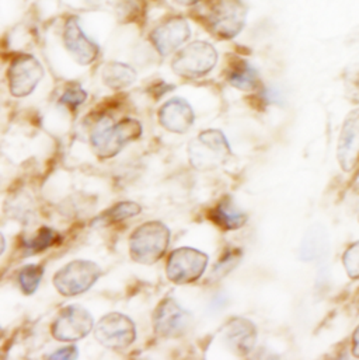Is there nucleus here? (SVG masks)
<instances>
[{
  "label": "nucleus",
  "mask_w": 359,
  "mask_h": 360,
  "mask_svg": "<svg viewBox=\"0 0 359 360\" xmlns=\"http://www.w3.org/2000/svg\"><path fill=\"white\" fill-rule=\"evenodd\" d=\"M142 135V125L139 121L125 118L113 125L110 118H103L97 122L90 135V145L93 152L100 159L115 158L130 142L137 141Z\"/></svg>",
  "instance_id": "f257e3e1"
},
{
  "label": "nucleus",
  "mask_w": 359,
  "mask_h": 360,
  "mask_svg": "<svg viewBox=\"0 0 359 360\" xmlns=\"http://www.w3.org/2000/svg\"><path fill=\"white\" fill-rule=\"evenodd\" d=\"M230 158V143L219 129L202 131L188 143L189 165L198 172L216 170L226 165Z\"/></svg>",
  "instance_id": "f03ea898"
},
{
  "label": "nucleus",
  "mask_w": 359,
  "mask_h": 360,
  "mask_svg": "<svg viewBox=\"0 0 359 360\" xmlns=\"http://www.w3.org/2000/svg\"><path fill=\"white\" fill-rule=\"evenodd\" d=\"M170 229L162 221H148L137 227L130 237L131 258L142 265L156 264L168 251Z\"/></svg>",
  "instance_id": "7ed1b4c3"
},
{
  "label": "nucleus",
  "mask_w": 359,
  "mask_h": 360,
  "mask_svg": "<svg viewBox=\"0 0 359 360\" xmlns=\"http://www.w3.org/2000/svg\"><path fill=\"white\" fill-rule=\"evenodd\" d=\"M247 8L241 0H213L203 20L206 27L219 38H234L244 27Z\"/></svg>",
  "instance_id": "20e7f679"
},
{
  "label": "nucleus",
  "mask_w": 359,
  "mask_h": 360,
  "mask_svg": "<svg viewBox=\"0 0 359 360\" xmlns=\"http://www.w3.org/2000/svg\"><path fill=\"white\" fill-rule=\"evenodd\" d=\"M101 276V268L86 259H76L66 264L53 275V286L66 297L86 293Z\"/></svg>",
  "instance_id": "39448f33"
},
{
  "label": "nucleus",
  "mask_w": 359,
  "mask_h": 360,
  "mask_svg": "<svg viewBox=\"0 0 359 360\" xmlns=\"http://www.w3.org/2000/svg\"><path fill=\"white\" fill-rule=\"evenodd\" d=\"M218 63L216 49L205 41H194L176 53L172 68L184 79H199L206 76Z\"/></svg>",
  "instance_id": "423d86ee"
},
{
  "label": "nucleus",
  "mask_w": 359,
  "mask_h": 360,
  "mask_svg": "<svg viewBox=\"0 0 359 360\" xmlns=\"http://www.w3.org/2000/svg\"><path fill=\"white\" fill-rule=\"evenodd\" d=\"M94 335L104 348L111 351H122L135 342L137 327L128 316L121 313H110L99 321Z\"/></svg>",
  "instance_id": "0eeeda50"
},
{
  "label": "nucleus",
  "mask_w": 359,
  "mask_h": 360,
  "mask_svg": "<svg viewBox=\"0 0 359 360\" xmlns=\"http://www.w3.org/2000/svg\"><path fill=\"white\" fill-rule=\"evenodd\" d=\"M208 261L205 252L191 247H181L169 255L166 275L176 285L194 283L203 275Z\"/></svg>",
  "instance_id": "6e6552de"
},
{
  "label": "nucleus",
  "mask_w": 359,
  "mask_h": 360,
  "mask_svg": "<svg viewBox=\"0 0 359 360\" xmlns=\"http://www.w3.org/2000/svg\"><path fill=\"white\" fill-rule=\"evenodd\" d=\"M94 327L92 314L80 306H68L62 309L52 323L51 333L56 341L76 342L90 334Z\"/></svg>",
  "instance_id": "1a4fd4ad"
},
{
  "label": "nucleus",
  "mask_w": 359,
  "mask_h": 360,
  "mask_svg": "<svg viewBox=\"0 0 359 360\" xmlns=\"http://www.w3.org/2000/svg\"><path fill=\"white\" fill-rule=\"evenodd\" d=\"M191 324V313L173 297L162 300L153 313L155 333L162 338H180L189 330Z\"/></svg>",
  "instance_id": "9d476101"
},
{
  "label": "nucleus",
  "mask_w": 359,
  "mask_h": 360,
  "mask_svg": "<svg viewBox=\"0 0 359 360\" xmlns=\"http://www.w3.org/2000/svg\"><path fill=\"white\" fill-rule=\"evenodd\" d=\"M7 77L10 93L14 97H27L35 90L44 77V69L32 55H20L13 59Z\"/></svg>",
  "instance_id": "9b49d317"
},
{
  "label": "nucleus",
  "mask_w": 359,
  "mask_h": 360,
  "mask_svg": "<svg viewBox=\"0 0 359 360\" xmlns=\"http://www.w3.org/2000/svg\"><path fill=\"white\" fill-rule=\"evenodd\" d=\"M191 37V28L184 17L172 15L162 21L151 34V41L162 56L180 49Z\"/></svg>",
  "instance_id": "f8f14e48"
},
{
  "label": "nucleus",
  "mask_w": 359,
  "mask_h": 360,
  "mask_svg": "<svg viewBox=\"0 0 359 360\" xmlns=\"http://www.w3.org/2000/svg\"><path fill=\"white\" fill-rule=\"evenodd\" d=\"M257 327L243 317L230 319L222 328L223 344L237 356H247L257 342Z\"/></svg>",
  "instance_id": "ddd939ff"
},
{
  "label": "nucleus",
  "mask_w": 359,
  "mask_h": 360,
  "mask_svg": "<svg viewBox=\"0 0 359 360\" xmlns=\"http://www.w3.org/2000/svg\"><path fill=\"white\" fill-rule=\"evenodd\" d=\"M337 159L340 167L347 173L353 172L358 163L359 110L351 111L343 124L337 145Z\"/></svg>",
  "instance_id": "4468645a"
},
{
  "label": "nucleus",
  "mask_w": 359,
  "mask_h": 360,
  "mask_svg": "<svg viewBox=\"0 0 359 360\" xmlns=\"http://www.w3.org/2000/svg\"><path fill=\"white\" fill-rule=\"evenodd\" d=\"M63 42L69 53L80 65H90L99 56V46L84 34L76 17H70L66 21Z\"/></svg>",
  "instance_id": "2eb2a0df"
},
{
  "label": "nucleus",
  "mask_w": 359,
  "mask_h": 360,
  "mask_svg": "<svg viewBox=\"0 0 359 360\" xmlns=\"http://www.w3.org/2000/svg\"><path fill=\"white\" fill-rule=\"evenodd\" d=\"M160 125L173 134H185L195 121L192 107L184 98H172L159 110Z\"/></svg>",
  "instance_id": "dca6fc26"
},
{
  "label": "nucleus",
  "mask_w": 359,
  "mask_h": 360,
  "mask_svg": "<svg viewBox=\"0 0 359 360\" xmlns=\"http://www.w3.org/2000/svg\"><path fill=\"white\" fill-rule=\"evenodd\" d=\"M226 79L230 86L243 91H253L260 86V76L257 70L250 66L248 62L239 58L230 62L226 72Z\"/></svg>",
  "instance_id": "f3484780"
},
{
  "label": "nucleus",
  "mask_w": 359,
  "mask_h": 360,
  "mask_svg": "<svg viewBox=\"0 0 359 360\" xmlns=\"http://www.w3.org/2000/svg\"><path fill=\"white\" fill-rule=\"evenodd\" d=\"M327 247H329V238L325 227L320 224L312 226L302 240L299 257L302 261H306V262L316 261L325 255V252L327 251Z\"/></svg>",
  "instance_id": "a211bd4d"
},
{
  "label": "nucleus",
  "mask_w": 359,
  "mask_h": 360,
  "mask_svg": "<svg viewBox=\"0 0 359 360\" xmlns=\"http://www.w3.org/2000/svg\"><path fill=\"white\" fill-rule=\"evenodd\" d=\"M209 219L223 230H237L247 223L248 216L244 212L236 209L232 202L222 200L210 210Z\"/></svg>",
  "instance_id": "6ab92c4d"
},
{
  "label": "nucleus",
  "mask_w": 359,
  "mask_h": 360,
  "mask_svg": "<svg viewBox=\"0 0 359 360\" xmlns=\"http://www.w3.org/2000/svg\"><path fill=\"white\" fill-rule=\"evenodd\" d=\"M101 77L106 86L113 90H122L130 87L137 80V72L127 63L110 62L103 68Z\"/></svg>",
  "instance_id": "aec40b11"
},
{
  "label": "nucleus",
  "mask_w": 359,
  "mask_h": 360,
  "mask_svg": "<svg viewBox=\"0 0 359 360\" xmlns=\"http://www.w3.org/2000/svg\"><path fill=\"white\" fill-rule=\"evenodd\" d=\"M141 210H142V207L139 203L132 202V200H124V202H118L113 207L107 209L103 213V216H100V220H103L108 224L120 223L127 219L138 216L141 213Z\"/></svg>",
  "instance_id": "412c9836"
},
{
  "label": "nucleus",
  "mask_w": 359,
  "mask_h": 360,
  "mask_svg": "<svg viewBox=\"0 0 359 360\" xmlns=\"http://www.w3.org/2000/svg\"><path fill=\"white\" fill-rule=\"evenodd\" d=\"M58 233L49 227H42L34 238L24 240V250L27 255L38 254L48 250L51 245L58 243Z\"/></svg>",
  "instance_id": "4be33fe9"
},
{
  "label": "nucleus",
  "mask_w": 359,
  "mask_h": 360,
  "mask_svg": "<svg viewBox=\"0 0 359 360\" xmlns=\"http://www.w3.org/2000/svg\"><path fill=\"white\" fill-rule=\"evenodd\" d=\"M44 276V268L37 264H30L21 268L18 274V285L24 295H34Z\"/></svg>",
  "instance_id": "5701e85b"
},
{
  "label": "nucleus",
  "mask_w": 359,
  "mask_h": 360,
  "mask_svg": "<svg viewBox=\"0 0 359 360\" xmlns=\"http://www.w3.org/2000/svg\"><path fill=\"white\" fill-rule=\"evenodd\" d=\"M145 8L144 0H121L118 4V15L125 22H135L144 18Z\"/></svg>",
  "instance_id": "b1692460"
},
{
  "label": "nucleus",
  "mask_w": 359,
  "mask_h": 360,
  "mask_svg": "<svg viewBox=\"0 0 359 360\" xmlns=\"http://www.w3.org/2000/svg\"><path fill=\"white\" fill-rule=\"evenodd\" d=\"M343 264H344V268H346V272L347 275L357 281L359 279V241L351 244L344 255H343Z\"/></svg>",
  "instance_id": "393cba45"
},
{
  "label": "nucleus",
  "mask_w": 359,
  "mask_h": 360,
  "mask_svg": "<svg viewBox=\"0 0 359 360\" xmlns=\"http://www.w3.org/2000/svg\"><path fill=\"white\" fill-rule=\"evenodd\" d=\"M86 98H87V93L82 87L73 86L65 90V93L59 98V103L68 107L69 110L75 111L77 107H80L86 101Z\"/></svg>",
  "instance_id": "a878e982"
},
{
  "label": "nucleus",
  "mask_w": 359,
  "mask_h": 360,
  "mask_svg": "<svg viewBox=\"0 0 359 360\" xmlns=\"http://www.w3.org/2000/svg\"><path fill=\"white\" fill-rule=\"evenodd\" d=\"M241 258V252L239 250H233V251H227V254L225 257H222V259L216 264V266L213 268L215 275H218L219 278H222L223 275H226L227 272H230L234 265H237V262Z\"/></svg>",
  "instance_id": "bb28decb"
},
{
  "label": "nucleus",
  "mask_w": 359,
  "mask_h": 360,
  "mask_svg": "<svg viewBox=\"0 0 359 360\" xmlns=\"http://www.w3.org/2000/svg\"><path fill=\"white\" fill-rule=\"evenodd\" d=\"M48 358L49 359H77L79 358V349L75 345L65 347V348H61V349L55 351Z\"/></svg>",
  "instance_id": "cd10ccee"
},
{
  "label": "nucleus",
  "mask_w": 359,
  "mask_h": 360,
  "mask_svg": "<svg viewBox=\"0 0 359 360\" xmlns=\"http://www.w3.org/2000/svg\"><path fill=\"white\" fill-rule=\"evenodd\" d=\"M353 355L359 359V326L353 334Z\"/></svg>",
  "instance_id": "c85d7f7f"
},
{
  "label": "nucleus",
  "mask_w": 359,
  "mask_h": 360,
  "mask_svg": "<svg viewBox=\"0 0 359 360\" xmlns=\"http://www.w3.org/2000/svg\"><path fill=\"white\" fill-rule=\"evenodd\" d=\"M180 4H184V6H191V4H195L198 3L199 0H176Z\"/></svg>",
  "instance_id": "c756f323"
},
{
  "label": "nucleus",
  "mask_w": 359,
  "mask_h": 360,
  "mask_svg": "<svg viewBox=\"0 0 359 360\" xmlns=\"http://www.w3.org/2000/svg\"><path fill=\"white\" fill-rule=\"evenodd\" d=\"M358 311H359V302H358Z\"/></svg>",
  "instance_id": "7c9ffc66"
}]
</instances>
